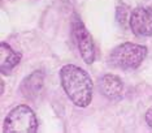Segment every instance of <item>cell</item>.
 Here are the masks:
<instances>
[{"mask_svg":"<svg viewBox=\"0 0 152 133\" xmlns=\"http://www.w3.org/2000/svg\"><path fill=\"white\" fill-rule=\"evenodd\" d=\"M63 89L69 99L77 107H87L92 99V81L85 69L73 64H66L60 69Z\"/></svg>","mask_w":152,"mask_h":133,"instance_id":"obj_1","label":"cell"},{"mask_svg":"<svg viewBox=\"0 0 152 133\" xmlns=\"http://www.w3.org/2000/svg\"><path fill=\"white\" fill-rule=\"evenodd\" d=\"M147 56V47L143 44L125 42L113 48L108 56V63L118 69H135Z\"/></svg>","mask_w":152,"mask_h":133,"instance_id":"obj_2","label":"cell"},{"mask_svg":"<svg viewBox=\"0 0 152 133\" xmlns=\"http://www.w3.org/2000/svg\"><path fill=\"white\" fill-rule=\"evenodd\" d=\"M3 131L5 133H35L38 120L34 111L26 104L16 106L7 115Z\"/></svg>","mask_w":152,"mask_h":133,"instance_id":"obj_3","label":"cell"},{"mask_svg":"<svg viewBox=\"0 0 152 133\" xmlns=\"http://www.w3.org/2000/svg\"><path fill=\"white\" fill-rule=\"evenodd\" d=\"M73 37L83 61L86 64H92L96 58L95 44L90 31L86 29L85 24L78 17H75L73 21Z\"/></svg>","mask_w":152,"mask_h":133,"instance_id":"obj_4","label":"cell"},{"mask_svg":"<svg viewBox=\"0 0 152 133\" xmlns=\"http://www.w3.org/2000/svg\"><path fill=\"white\" fill-rule=\"evenodd\" d=\"M130 27L137 37L152 35V7H138L130 15Z\"/></svg>","mask_w":152,"mask_h":133,"instance_id":"obj_5","label":"cell"},{"mask_svg":"<svg viewBox=\"0 0 152 133\" xmlns=\"http://www.w3.org/2000/svg\"><path fill=\"white\" fill-rule=\"evenodd\" d=\"M99 90L109 100L117 102L124 97V82L115 75H104L99 80Z\"/></svg>","mask_w":152,"mask_h":133,"instance_id":"obj_6","label":"cell"},{"mask_svg":"<svg viewBox=\"0 0 152 133\" xmlns=\"http://www.w3.org/2000/svg\"><path fill=\"white\" fill-rule=\"evenodd\" d=\"M43 80L44 75L42 71H35L31 75L27 76L21 82V86H20V90L23 94V97L29 98V99L35 98L43 87Z\"/></svg>","mask_w":152,"mask_h":133,"instance_id":"obj_7","label":"cell"},{"mask_svg":"<svg viewBox=\"0 0 152 133\" xmlns=\"http://www.w3.org/2000/svg\"><path fill=\"white\" fill-rule=\"evenodd\" d=\"M21 60V54L15 51L5 42H1L0 44V69L1 73L8 75L15 66Z\"/></svg>","mask_w":152,"mask_h":133,"instance_id":"obj_8","label":"cell"},{"mask_svg":"<svg viewBox=\"0 0 152 133\" xmlns=\"http://www.w3.org/2000/svg\"><path fill=\"white\" fill-rule=\"evenodd\" d=\"M146 123L152 128V107L146 112Z\"/></svg>","mask_w":152,"mask_h":133,"instance_id":"obj_9","label":"cell"}]
</instances>
